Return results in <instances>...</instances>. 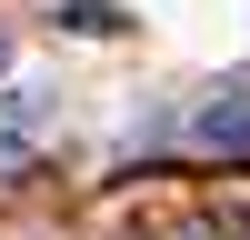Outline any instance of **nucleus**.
<instances>
[{
  "label": "nucleus",
  "instance_id": "f257e3e1",
  "mask_svg": "<svg viewBox=\"0 0 250 240\" xmlns=\"http://www.w3.org/2000/svg\"><path fill=\"white\" fill-rule=\"evenodd\" d=\"M40 130H50V90H10L0 100V150H30Z\"/></svg>",
  "mask_w": 250,
  "mask_h": 240
},
{
  "label": "nucleus",
  "instance_id": "f03ea898",
  "mask_svg": "<svg viewBox=\"0 0 250 240\" xmlns=\"http://www.w3.org/2000/svg\"><path fill=\"white\" fill-rule=\"evenodd\" d=\"M190 130H200V150H250V100H210Z\"/></svg>",
  "mask_w": 250,
  "mask_h": 240
},
{
  "label": "nucleus",
  "instance_id": "7ed1b4c3",
  "mask_svg": "<svg viewBox=\"0 0 250 240\" xmlns=\"http://www.w3.org/2000/svg\"><path fill=\"white\" fill-rule=\"evenodd\" d=\"M60 20H70V30H130V10H120V0H70Z\"/></svg>",
  "mask_w": 250,
  "mask_h": 240
},
{
  "label": "nucleus",
  "instance_id": "20e7f679",
  "mask_svg": "<svg viewBox=\"0 0 250 240\" xmlns=\"http://www.w3.org/2000/svg\"><path fill=\"white\" fill-rule=\"evenodd\" d=\"M0 70H10V30H0Z\"/></svg>",
  "mask_w": 250,
  "mask_h": 240
}]
</instances>
